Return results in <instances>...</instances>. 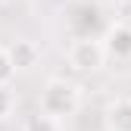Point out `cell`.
Returning a JSON list of instances; mask_svg holds the SVG:
<instances>
[{
    "label": "cell",
    "mask_w": 131,
    "mask_h": 131,
    "mask_svg": "<svg viewBox=\"0 0 131 131\" xmlns=\"http://www.w3.org/2000/svg\"><path fill=\"white\" fill-rule=\"evenodd\" d=\"M38 103H41V112H44V116L62 122V119L75 116L81 97H78V88L72 84V81H66V78H50V81L41 88V100H38Z\"/></svg>",
    "instance_id": "obj_1"
},
{
    "label": "cell",
    "mask_w": 131,
    "mask_h": 131,
    "mask_svg": "<svg viewBox=\"0 0 131 131\" xmlns=\"http://www.w3.org/2000/svg\"><path fill=\"white\" fill-rule=\"evenodd\" d=\"M106 19H103V9L91 3V0H81L69 9V31L72 38H103L106 35Z\"/></svg>",
    "instance_id": "obj_2"
},
{
    "label": "cell",
    "mask_w": 131,
    "mask_h": 131,
    "mask_svg": "<svg viewBox=\"0 0 131 131\" xmlns=\"http://www.w3.org/2000/svg\"><path fill=\"white\" fill-rule=\"evenodd\" d=\"M66 56H69V66L78 69V72H94V69H100L103 59H106L103 38H72Z\"/></svg>",
    "instance_id": "obj_3"
},
{
    "label": "cell",
    "mask_w": 131,
    "mask_h": 131,
    "mask_svg": "<svg viewBox=\"0 0 131 131\" xmlns=\"http://www.w3.org/2000/svg\"><path fill=\"white\" fill-rule=\"evenodd\" d=\"M103 47H106V56L119 59V62L131 59V25H125V22L109 25L103 35Z\"/></svg>",
    "instance_id": "obj_4"
},
{
    "label": "cell",
    "mask_w": 131,
    "mask_h": 131,
    "mask_svg": "<svg viewBox=\"0 0 131 131\" xmlns=\"http://www.w3.org/2000/svg\"><path fill=\"white\" fill-rule=\"evenodd\" d=\"M103 125H106V131H131V97L109 100V106L103 112Z\"/></svg>",
    "instance_id": "obj_5"
},
{
    "label": "cell",
    "mask_w": 131,
    "mask_h": 131,
    "mask_svg": "<svg viewBox=\"0 0 131 131\" xmlns=\"http://www.w3.org/2000/svg\"><path fill=\"white\" fill-rule=\"evenodd\" d=\"M6 50H9V56L16 62V69H31V66L38 62V47L31 41H13Z\"/></svg>",
    "instance_id": "obj_6"
},
{
    "label": "cell",
    "mask_w": 131,
    "mask_h": 131,
    "mask_svg": "<svg viewBox=\"0 0 131 131\" xmlns=\"http://www.w3.org/2000/svg\"><path fill=\"white\" fill-rule=\"evenodd\" d=\"M25 131H62V122H56L50 116H44V112H38V116L25 125Z\"/></svg>",
    "instance_id": "obj_7"
},
{
    "label": "cell",
    "mask_w": 131,
    "mask_h": 131,
    "mask_svg": "<svg viewBox=\"0 0 131 131\" xmlns=\"http://www.w3.org/2000/svg\"><path fill=\"white\" fill-rule=\"evenodd\" d=\"M13 75H16V62H13L9 50L3 47V50H0V84H9Z\"/></svg>",
    "instance_id": "obj_8"
},
{
    "label": "cell",
    "mask_w": 131,
    "mask_h": 131,
    "mask_svg": "<svg viewBox=\"0 0 131 131\" xmlns=\"http://www.w3.org/2000/svg\"><path fill=\"white\" fill-rule=\"evenodd\" d=\"M13 106H16V94H13V88H9V84H0V119L9 116Z\"/></svg>",
    "instance_id": "obj_9"
},
{
    "label": "cell",
    "mask_w": 131,
    "mask_h": 131,
    "mask_svg": "<svg viewBox=\"0 0 131 131\" xmlns=\"http://www.w3.org/2000/svg\"><path fill=\"white\" fill-rule=\"evenodd\" d=\"M0 50H3V47H0Z\"/></svg>",
    "instance_id": "obj_10"
}]
</instances>
